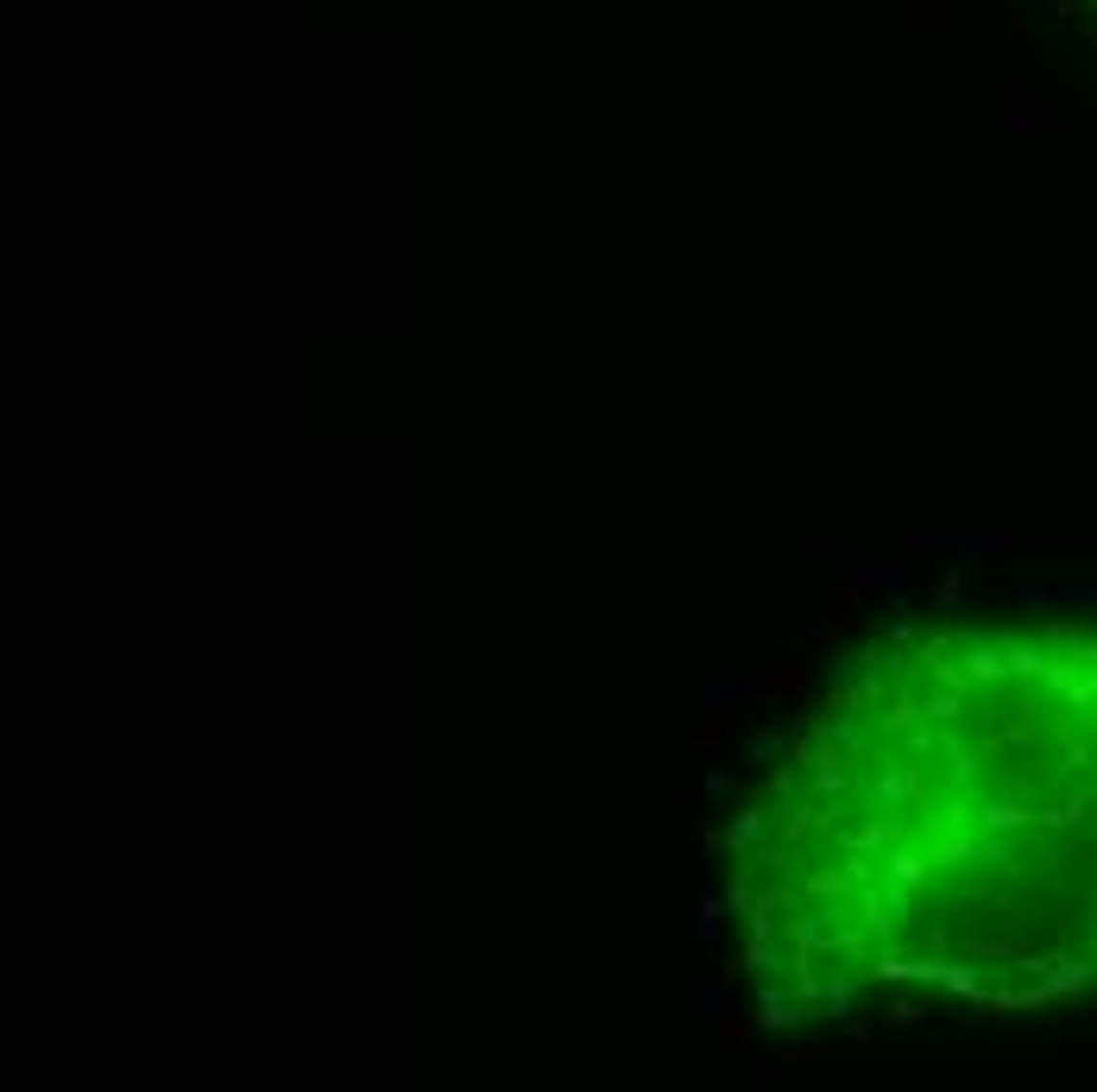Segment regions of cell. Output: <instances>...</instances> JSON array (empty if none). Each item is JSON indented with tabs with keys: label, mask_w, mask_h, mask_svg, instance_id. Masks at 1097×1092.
Wrapping results in <instances>:
<instances>
[{
	"label": "cell",
	"mask_w": 1097,
	"mask_h": 1092,
	"mask_svg": "<svg viewBox=\"0 0 1097 1092\" xmlns=\"http://www.w3.org/2000/svg\"><path fill=\"white\" fill-rule=\"evenodd\" d=\"M764 1023L1040 1011L1097 986V625H915L852 651L720 847Z\"/></svg>",
	"instance_id": "obj_1"
}]
</instances>
